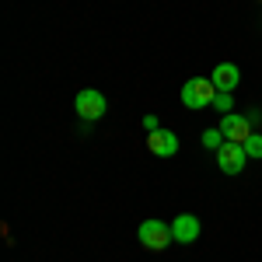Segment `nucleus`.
I'll return each mask as SVG.
<instances>
[{"instance_id": "nucleus-1", "label": "nucleus", "mask_w": 262, "mask_h": 262, "mask_svg": "<svg viewBox=\"0 0 262 262\" xmlns=\"http://www.w3.org/2000/svg\"><path fill=\"white\" fill-rule=\"evenodd\" d=\"M217 98V88L210 77H192V81L182 88V105L185 108H210Z\"/></svg>"}, {"instance_id": "nucleus-2", "label": "nucleus", "mask_w": 262, "mask_h": 262, "mask_svg": "<svg viewBox=\"0 0 262 262\" xmlns=\"http://www.w3.org/2000/svg\"><path fill=\"white\" fill-rule=\"evenodd\" d=\"M74 108H77V119L95 122V119H101V116L108 112V101H105V95H101V91L84 88V91H77V98H74Z\"/></svg>"}, {"instance_id": "nucleus-3", "label": "nucleus", "mask_w": 262, "mask_h": 262, "mask_svg": "<svg viewBox=\"0 0 262 262\" xmlns=\"http://www.w3.org/2000/svg\"><path fill=\"white\" fill-rule=\"evenodd\" d=\"M137 238L147 252H164L168 245L175 242L171 238V224H161V221H143L140 231H137Z\"/></svg>"}, {"instance_id": "nucleus-4", "label": "nucleus", "mask_w": 262, "mask_h": 262, "mask_svg": "<svg viewBox=\"0 0 262 262\" xmlns=\"http://www.w3.org/2000/svg\"><path fill=\"white\" fill-rule=\"evenodd\" d=\"M245 161H248V154H245L242 143H224L221 150H217V168H221L224 175H238V171H245Z\"/></svg>"}, {"instance_id": "nucleus-5", "label": "nucleus", "mask_w": 262, "mask_h": 262, "mask_svg": "<svg viewBox=\"0 0 262 262\" xmlns=\"http://www.w3.org/2000/svg\"><path fill=\"white\" fill-rule=\"evenodd\" d=\"M221 133H224V140H231V143H245L255 129H252V122L245 119V116H238V112H227L221 119Z\"/></svg>"}, {"instance_id": "nucleus-6", "label": "nucleus", "mask_w": 262, "mask_h": 262, "mask_svg": "<svg viewBox=\"0 0 262 262\" xmlns=\"http://www.w3.org/2000/svg\"><path fill=\"white\" fill-rule=\"evenodd\" d=\"M147 150L158 154V158H175L179 154V137L171 129H154V133H147Z\"/></svg>"}, {"instance_id": "nucleus-7", "label": "nucleus", "mask_w": 262, "mask_h": 262, "mask_svg": "<svg viewBox=\"0 0 262 262\" xmlns=\"http://www.w3.org/2000/svg\"><path fill=\"white\" fill-rule=\"evenodd\" d=\"M171 238L179 245H192L200 238V217H192V213H179L175 221H171Z\"/></svg>"}, {"instance_id": "nucleus-8", "label": "nucleus", "mask_w": 262, "mask_h": 262, "mask_svg": "<svg viewBox=\"0 0 262 262\" xmlns=\"http://www.w3.org/2000/svg\"><path fill=\"white\" fill-rule=\"evenodd\" d=\"M210 81H213L217 91H234L238 81H242V70H238L234 63H217V70L210 74Z\"/></svg>"}, {"instance_id": "nucleus-9", "label": "nucleus", "mask_w": 262, "mask_h": 262, "mask_svg": "<svg viewBox=\"0 0 262 262\" xmlns=\"http://www.w3.org/2000/svg\"><path fill=\"white\" fill-rule=\"evenodd\" d=\"M224 133H221V126H213V129H206V133H203V147H210V150H221L224 147Z\"/></svg>"}, {"instance_id": "nucleus-10", "label": "nucleus", "mask_w": 262, "mask_h": 262, "mask_svg": "<svg viewBox=\"0 0 262 262\" xmlns=\"http://www.w3.org/2000/svg\"><path fill=\"white\" fill-rule=\"evenodd\" d=\"M242 147H245V154H248V158H262V133H252Z\"/></svg>"}, {"instance_id": "nucleus-11", "label": "nucleus", "mask_w": 262, "mask_h": 262, "mask_svg": "<svg viewBox=\"0 0 262 262\" xmlns=\"http://www.w3.org/2000/svg\"><path fill=\"white\" fill-rule=\"evenodd\" d=\"M213 108H221L224 116L234 108V98H231V91H217V98H213Z\"/></svg>"}, {"instance_id": "nucleus-12", "label": "nucleus", "mask_w": 262, "mask_h": 262, "mask_svg": "<svg viewBox=\"0 0 262 262\" xmlns=\"http://www.w3.org/2000/svg\"><path fill=\"white\" fill-rule=\"evenodd\" d=\"M143 129H147V133L161 129V122H158V116H143Z\"/></svg>"}, {"instance_id": "nucleus-13", "label": "nucleus", "mask_w": 262, "mask_h": 262, "mask_svg": "<svg viewBox=\"0 0 262 262\" xmlns=\"http://www.w3.org/2000/svg\"><path fill=\"white\" fill-rule=\"evenodd\" d=\"M248 122H252V126H259V122H262V112H259V108H252V112H248Z\"/></svg>"}]
</instances>
